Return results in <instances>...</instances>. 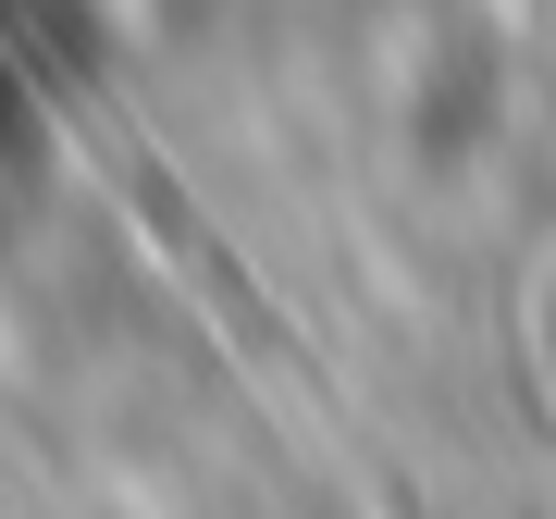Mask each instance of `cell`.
<instances>
[{
	"label": "cell",
	"instance_id": "obj_1",
	"mask_svg": "<svg viewBox=\"0 0 556 519\" xmlns=\"http://www.w3.org/2000/svg\"><path fill=\"white\" fill-rule=\"evenodd\" d=\"M532 359H544V383H556V273H532Z\"/></svg>",
	"mask_w": 556,
	"mask_h": 519
}]
</instances>
